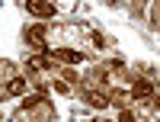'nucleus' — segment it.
<instances>
[{
	"label": "nucleus",
	"mask_w": 160,
	"mask_h": 122,
	"mask_svg": "<svg viewBox=\"0 0 160 122\" xmlns=\"http://www.w3.org/2000/svg\"><path fill=\"white\" fill-rule=\"evenodd\" d=\"M26 10H29L32 16H38V19L55 16V3H51V0H26Z\"/></svg>",
	"instance_id": "nucleus-1"
},
{
	"label": "nucleus",
	"mask_w": 160,
	"mask_h": 122,
	"mask_svg": "<svg viewBox=\"0 0 160 122\" xmlns=\"http://www.w3.org/2000/svg\"><path fill=\"white\" fill-rule=\"evenodd\" d=\"M48 32L42 29V26H32V29H26V39L35 45V48H48V39H45Z\"/></svg>",
	"instance_id": "nucleus-2"
},
{
	"label": "nucleus",
	"mask_w": 160,
	"mask_h": 122,
	"mask_svg": "<svg viewBox=\"0 0 160 122\" xmlns=\"http://www.w3.org/2000/svg\"><path fill=\"white\" fill-rule=\"evenodd\" d=\"M55 58H61L64 64H80V61H83V51H74V48H58V51H55Z\"/></svg>",
	"instance_id": "nucleus-3"
},
{
	"label": "nucleus",
	"mask_w": 160,
	"mask_h": 122,
	"mask_svg": "<svg viewBox=\"0 0 160 122\" xmlns=\"http://www.w3.org/2000/svg\"><path fill=\"white\" fill-rule=\"evenodd\" d=\"M151 93H154V87L148 84V80H135V84H131V97L144 100V97H151Z\"/></svg>",
	"instance_id": "nucleus-4"
},
{
	"label": "nucleus",
	"mask_w": 160,
	"mask_h": 122,
	"mask_svg": "<svg viewBox=\"0 0 160 122\" xmlns=\"http://www.w3.org/2000/svg\"><path fill=\"white\" fill-rule=\"evenodd\" d=\"M7 93H13V97L26 93V80H22V77H13V80H10V90H7Z\"/></svg>",
	"instance_id": "nucleus-5"
},
{
	"label": "nucleus",
	"mask_w": 160,
	"mask_h": 122,
	"mask_svg": "<svg viewBox=\"0 0 160 122\" xmlns=\"http://www.w3.org/2000/svg\"><path fill=\"white\" fill-rule=\"evenodd\" d=\"M29 67H32V71H48V58L35 55V58H29Z\"/></svg>",
	"instance_id": "nucleus-6"
}]
</instances>
